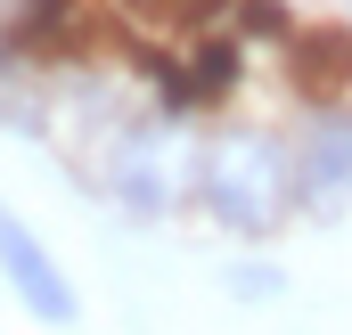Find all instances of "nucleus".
Here are the masks:
<instances>
[{
  "instance_id": "nucleus-1",
  "label": "nucleus",
  "mask_w": 352,
  "mask_h": 335,
  "mask_svg": "<svg viewBox=\"0 0 352 335\" xmlns=\"http://www.w3.org/2000/svg\"><path fill=\"white\" fill-rule=\"evenodd\" d=\"M188 213H205L230 246L263 253L295 221V180H287V131L278 123H213L197 131V188Z\"/></svg>"
},
{
  "instance_id": "nucleus-2",
  "label": "nucleus",
  "mask_w": 352,
  "mask_h": 335,
  "mask_svg": "<svg viewBox=\"0 0 352 335\" xmlns=\"http://www.w3.org/2000/svg\"><path fill=\"white\" fill-rule=\"evenodd\" d=\"M90 188L131 221V229H156L188 213V188H197V115L180 106H140L107 148L82 156Z\"/></svg>"
},
{
  "instance_id": "nucleus-3",
  "label": "nucleus",
  "mask_w": 352,
  "mask_h": 335,
  "mask_svg": "<svg viewBox=\"0 0 352 335\" xmlns=\"http://www.w3.org/2000/svg\"><path fill=\"white\" fill-rule=\"evenodd\" d=\"M287 180H295V221H344L352 213V106L320 98L287 131Z\"/></svg>"
},
{
  "instance_id": "nucleus-4",
  "label": "nucleus",
  "mask_w": 352,
  "mask_h": 335,
  "mask_svg": "<svg viewBox=\"0 0 352 335\" xmlns=\"http://www.w3.org/2000/svg\"><path fill=\"white\" fill-rule=\"evenodd\" d=\"M0 286H8V303L33 319V327H74L82 319V286H74V270L58 262V246L0 196Z\"/></svg>"
},
{
  "instance_id": "nucleus-5",
  "label": "nucleus",
  "mask_w": 352,
  "mask_h": 335,
  "mask_svg": "<svg viewBox=\"0 0 352 335\" xmlns=\"http://www.w3.org/2000/svg\"><path fill=\"white\" fill-rule=\"evenodd\" d=\"M287 286H295V278H287V262H270V253H230V262H221V294H230V303H238V311H270V303H287Z\"/></svg>"
},
{
  "instance_id": "nucleus-6",
  "label": "nucleus",
  "mask_w": 352,
  "mask_h": 335,
  "mask_svg": "<svg viewBox=\"0 0 352 335\" xmlns=\"http://www.w3.org/2000/svg\"><path fill=\"white\" fill-rule=\"evenodd\" d=\"M0 8H8V0H0Z\"/></svg>"
}]
</instances>
